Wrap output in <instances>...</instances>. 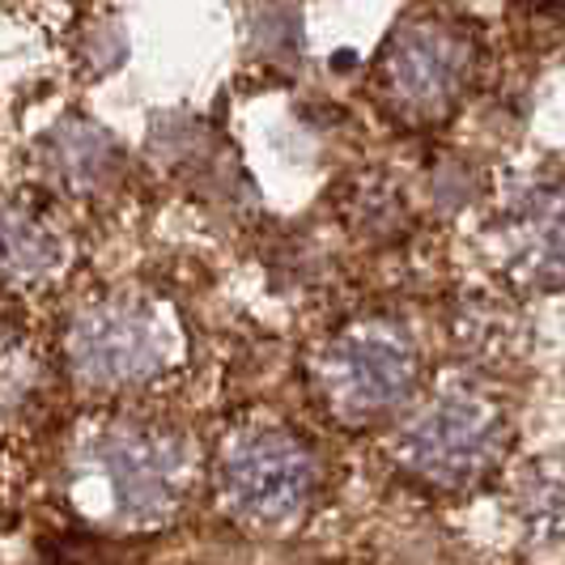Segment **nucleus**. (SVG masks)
Returning <instances> with one entry per match:
<instances>
[{"instance_id": "f257e3e1", "label": "nucleus", "mask_w": 565, "mask_h": 565, "mask_svg": "<svg viewBox=\"0 0 565 565\" xmlns=\"http://www.w3.org/2000/svg\"><path fill=\"white\" fill-rule=\"evenodd\" d=\"M481 64L477 30L447 9L422 4L399 22L374 60L370 89L379 107L408 128H438L472 89Z\"/></svg>"}, {"instance_id": "f03ea898", "label": "nucleus", "mask_w": 565, "mask_h": 565, "mask_svg": "<svg viewBox=\"0 0 565 565\" xmlns=\"http://www.w3.org/2000/svg\"><path fill=\"white\" fill-rule=\"evenodd\" d=\"M319 463L311 447L285 429L230 434L217 455V502L247 532H289L315 507Z\"/></svg>"}, {"instance_id": "7ed1b4c3", "label": "nucleus", "mask_w": 565, "mask_h": 565, "mask_svg": "<svg viewBox=\"0 0 565 565\" xmlns=\"http://www.w3.org/2000/svg\"><path fill=\"white\" fill-rule=\"evenodd\" d=\"M311 374L323 408L337 422L366 425L387 417L417 392L422 358L404 328L366 319L328 340Z\"/></svg>"}, {"instance_id": "20e7f679", "label": "nucleus", "mask_w": 565, "mask_h": 565, "mask_svg": "<svg viewBox=\"0 0 565 565\" xmlns=\"http://www.w3.org/2000/svg\"><path fill=\"white\" fill-rule=\"evenodd\" d=\"M399 463L438 493H463L502 463L507 422L481 396H438L399 429Z\"/></svg>"}, {"instance_id": "39448f33", "label": "nucleus", "mask_w": 565, "mask_h": 565, "mask_svg": "<svg viewBox=\"0 0 565 565\" xmlns=\"http://www.w3.org/2000/svg\"><path fill=\"white\" fill-rule=\"evenodd\" d=\"M98 468L111 481L115 507L132 523H167L188 493V451L174 434L124 425L98 443Z\"/></svg>"}, {"instance_id": "423d86ee", "label": "nucleus", "mask_w": 565, "mask_h": 565, "mask_svg": "<svg viewBox=\"0 0 565 565\" xmlns=\"http://www.w3.org/2000/svg\"><path fill=\"white\" fill-rule=\"evenodd\" d=\"M498 268L523 289H565V179L510 192L493 222Z\"/></svg>"}, {"instance_id": "0eeeda50", "label": "nucleus", "mask_w": 565, "mask_h": 565, "mask_svg": "<svg viewBox=\"0 0 565 565\" xmlns=\"http://www.w3.org/2000/svg\"><path fill=\"white\" fill-rule=\"evenodd\" d=\"M73 370L94 387L141 383L167 358V332L158 315L132 302H103L73 323L68 337Z\"/></svg>"}, {"instance_id": "6e6552de", "label": "nucleus", "mask_w": 565, "mask_h": 565, "mask_svg": "<svg viewBox=\"0 0 565 565\" xmlns=\"http://www.w3.org/2000/svg\"><path fill=\"white\" fill-rule=\"evenodd\" d=\"M519 519L536 553L565 557V463H544L523 481Z\"/></svg>"}]
</instances>
